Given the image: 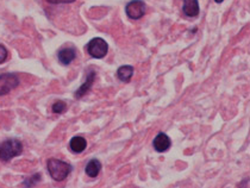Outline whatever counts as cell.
I'll use <instances>...</instances> for the list:
<instances>
[{
	"label": "cell",
	"instance_id": "6da1fadb",
	"mask_svg": "<svg viewBox=\"0 0 250 188\" xmlns=\"http://www.w3.org/2000/svg\"><path fill=\"white\" fill-rule=\"evenodd\" d=\"M47 168L51 178L58 182L66 180L73 170V167L69 163L59 159H49L47 162Z\"/></svg>",
	"mask_w": 250,
	"mask_h": 188
},
{
	"label": "cell",
	"instance_id": "7a4b0ae2",
	"mask_svg": "<svg viewBox=\"0 0 250 188\" xmlns=\"http://www.w3.org/2000/svg\"><path fill=\"white\" fill-rule=\"evenodd\" d=\"M23 152V144L17 138H9L0 143V160L7 162Z\"/></svg>",
	"mask_w": 250,
	"mask_h": 188
},
{
	"label": "cell",
	"instance_id": "3957f363",
	"mask_svg": "<svg viewBox=\"0 0 250 188\" xmlns=\"http://www.w3.org/2000/svg\"><path fill=\"white\" fill-rule=\"evenodd\" d=\"M87 53L93 59H104L108 53V44L105 40L100 37L92 38L86 45Z\"/></svg>",
	"mask_w": 250,
	"mask_h": 188
},
{
	"label": "cell",
	"instance_id": "277c9868",
	"mask_svg": "<svg viewBox=\"0 0 250 188\" xmlns=\"http://www.w3.org/2000/svg\"><path fill=\"white\" fill-rule=\"evenodd\" d=\"M21 81L15 73H4L0 75V97L11 93L20 86Z\"/></svg>",
	"mask_w": 250,
	"mask_h": 188
},
{
	"label": "cell",
	"instance_id": "5b68a950",
	"mask_svg": "<svg viewBox=\"0 0 250 188\" xmlns=\"http://www.w3.org/2000/svg\"><path fill=\"white\" fill-rule=\"evenodd\" d=\"M146 5L142 0H131L125 6V13L132 21H138L146 15Z\"/></svg>",
	"mask_w": 250,
	"mask_h": 188
},
{
	"label": "cell",
	"instance_id": "8992f818",
	"mask_svg": "<svg viewBox=\"0 0 250 188\" xmlns=\"http://www.w3.org/2000/svg\"><path fill=\"white\" fill-rule=\"evenodd\" d=\"M96 75H97L96 70H93V69L87 70L86 81L83 84V85L79 87L78 91L75 92V98H77V99L83 98V95H85L87 92L92 88V86H93V83H94V79H96Z\"/></svg>",
	"mask_w": 250,
	"mask_h": 188
},
{
	"label": "cell",
	"instance_id": "52a82bcc",
	"mask_svg": "<svg viewBox=\"0 0 250 188\" xmlns=\"http://www.w3.org/2000/svg\"><path fill=\"white\" fill-rule=\"evenodd\" d=\"M170 146H172V141L164 132H160L153 141V146L157 152L167 151L170 148Z\"/></svg>",
	"mask_w": 250,
	"mask_h": 188
},
{
	"label": "cell",
	"instance_id": "ba28073f",
	"mask_svg": "<svg viewBox=\"0 0 250 188\" xmlns=\"http://www.w3.org/2000/svg\"><path fill=\"white\" fill-rule=\"evenodd\" d=\"M77 57V50L73 47H66L60 49L58 53V59L60 63L63 64V66H68V64L72 63L73 61Z\"/></svg>",
	"mask_w": 250,
	"mask_h": 188
},
{
	"label": "cell",
	"instance_id": "9c48e42d",
	"mask_svg": "<svg viewBox=\"0 0 250 188\" xmlns=\"http://www.w3.org/2000/svg\"><path fill=\"white\" fill-rule=\"evenodd\" d=\"M183 12L187 17L194 18L199 16L200 7L198 0H184L183 4Z\"/></svg>",
	"mask_w": 250,
	"mask_h": 188
},
{
	"label": "cell",
	"instance_id": "30bf717a",
	"mask_svg": "<svg viewBox=\"0 0 250 188\" xmlns=\"http://www.w3.org/2000/svg\"><path fill=\"white\" fill-rule=\"evenodd\" d=\"M70 150L75 154H81L87 148V141L81 136H75L69 142Z\"/></svg>",
	"mask_w": 250,
	"mask_h": 188
},
{
	"label": "cell",
	"instance_id": "8fae6325",
	"mask_svg": "<svg viewBox=\"0 0 250 188\" xmlns=\"http://www.w3.org/2000/svg\"><path fill=\"white\" fill-rule=\"evenodd\" d=\"M100 170H102V163H100V161L97 159H92L88 163H87L85 168V173L89 176V178H97L98 174L100 173Z\"/></svg>",
	"mask_w": 250,
	"mask_h": 188
},
{
	"label": "cell",
	"instance_id": "7c38bea8",
	"mask_svg": "<svg viewBox=\"0 0 250 188\" xmlns=\"http://www.w3.org/2000/svg\"><path fill=\"white\" fill-rule=\"evenodd\" d=\"M134 75V67L132 66H122L117 70V76L123 83H129Z\"/></svg>",
	"mask_w": 250,
	"mask_h": 188
},
{
	"label": "cell",
	"instance_id": "4fadbf2b",
	"mask_svg": "<svg viewBox=\"0 0 250 188\" xmlns=\"http://www.w3.org/2000/svg\"><path fill=\"white\" fill-rule=\"evenodd\" d=\"M66 110H67V105H66V103L62 102V100H59V102H56L53 105V112L54 113L61 114V113H63Z\"/></svg>",
	"mask_w": 250,
	"mask_h": 188
},
{
	"label": "cell",
	"instance_id": "5bb4252c",
	"mask_svg": "<svg viewBox=\"0 0 250 188\" xmlns=\"http://www.w3.org/2000/svg\"><path fill=\"white\" fill-rule=\"evenodd\" d=\"M40 180H41V174L37 173V174H35V175H32L31 178L26 179L23 184H24V186H26V187H32V186H35V185H36Z\"/></svg>",
	"mask_w": 250,
	"mask_h": 188
},
{
	"label": "cell",
	"instance_id": "9a60e30c",
	"mask_svg": "<svg viewBox=\"0 0 250 188\" xmlns=\"http://www.w3.org/2000/svg\"><path fill=\"white\" fill-rule=\"evenodd\" d=\"M7 56H9V51H7V49L2 44H0V64L4 63V62L6 61Z\"/></svg>",
	"mask_w": 250,
	"mask_h": 188
},
{
	"label": "cell",
	"instance_id": "2e32d148",
	"mask_svg": "<svg viewBox=\"0 0 250 188\" xmlns=\"http://www.w3.org/2000/svg\"><path fill=\"white\" fill-rule=\"evenodd\" d=\"M49 4H72L75 0H47Z\"/></svg>",
	"mask_w": 250,
	"mask_h": 188
},
{
	"label": "cell",
	"instance_id": "e0dca14e",
	"mask_svg": "<svg viewBox=\"0 0 250 188\" xmlns=\"http://www.w3.org/2000/svg\"><path fill=\"white\" fill-rule=\"evenodd\" d=\"M214 1H216L217 4H222V2L224 1V0H214Z\"/></svg>",
	"mask_w": 250,
	"mask_h": 188
}]
</instances>
